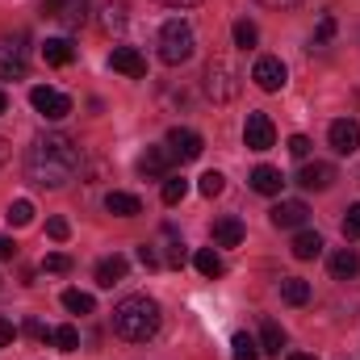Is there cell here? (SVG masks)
Listing matches in <instances>:
<instances>
[{"instance_id":"cell-1","label":"cell","mask_w":360,"mask_h":360,"mask_svg":"<svg viewBox=\"0 0 360 360\" xmlns=\"http://www.w3.org/2000/svg\"><path fill=\"white\" fill-rule=\"evenodd\" d=\"M80 164H84V155H80L76 139H68V134H42L25 151V176L38 188H63L80 172Z\"/></svg>"},{"instance_id":"cell-2","label":"cell","mask_w":360,"mask_h":360,"mask_svg":"<svg viewBox=\"0 0 360 360\" xmlns=\"http://www.w3.org/2000/svg\"><path fill=\"white\" fill-rule=\"evenodd\" d=\"M160 323H164L160 302L147 297V293H130V297H122V302L113 306V331H117L122 340H130V344H147V340H155Z\"/></svg>"},{"instance_id":"cell-3","label":"cell","mask_w":360,"mask_h":360,"mask_svg":"<svg viewBox=\"0 0 360 360\" xmlns=\"http://www.w3.org/2000/svg\"><path fill=\"white\" fill-rule=\"evenodd\" d=\"M193 51H197V34H193V25H188L184 17L164 21V30H160V59H164L168 68H180V63L193 59Z\"/></svg>"},{"instance_id":"cell-4","label":"cell","mask_w":360,"mask_h":360,"mask_svg":"<svg viewBox=\"0 0 360 360\" xmlns=\"http://www.w3.org/2000/svg\"><path fill=\"white\" fill-rule=\"evenodd\" d=\"M205 92H210L214 105H231V101L243 92V76H239V68H235L231 59L214 55V59L205 63Z\"/></svg>"},{"instance_id":"cell-5","label":"cell","mask_w":360,"mask_h":360,"mask_svg":"<svg viewBox=\"0 0 360 360\" xmlns=\"http://www.w3.org/2000/svg\"><path fill=\"white\" fill-rule=\"evenodd\" d=\"M139 256H143L147 269H180L184 264V243H180V235H172V226H164V235L155 243H143Z\"/></svg>"},{"instance_id":"cell-6","label":"cell","mask_w":360,"mask_h":360,"mask_svg":"<svg viewBox=\"0 0 360 360\" xmlns=\"http://www.w3.org/2000/svg\"><path fill=\"white\" fill-rule=\"evenodd\" d=\"M30 105H34L46 122H59V117H68V113H72V96H63L59 89H46V84L30 89Z\"/></svg>"},{"instance_id":"cell-7","label":"cell","mask_w":360,"mask_h":360,"mask_svg":"<svg viewBox=\"0 0 360 360\" xmlns=\"http://www.w3.org/2000/svg\"><path fill=\"white\" fill-rule=\"evenodd\" d=\"M42 13H46L51 21H59L63 30H80V25L89 21V0H46Z\"/></svg>"},{"instance_id":"cell-8","label":"cell","mask_w":360,"mask_h":360,"mask_svg":"<svg viewBox=\"0 0 360 360\" xmlns=\"http://www.w3.org/2000/svg\"><path fill=\"white\" fill-rule=\"evenodd\" d=\"M243 143H248V151H269L272 143H276V130H272V117L269 113H248V126H243Z\"/></svg>"},{"instance_id":"cell-9","label":"cell","mask_w":360,"mask_h":360,"mask_svg":"<svg viewBox=\"0 0 360 360\" xmlns=\"http://www.w3.org/2000/svg\"><path fill=\"white\" fill-rule=\"evenodd\" d=\"M285 76H289V72H285V63H281L276 55H260L256 68H252V80H256L264 92H281L285 89Z\"/></svg>"},{"instance_id":"cell-10","label":"cell","mask_w":360,"mask_h":360,"mask_svg":"<svg viewBox=\"0 0 360 360\" xmlns=\"http://www.w3.org/2000/svg\"><path fill=\"white\" fill-rule=\"evenodd\" d=\"M269 218H272V226H281V231H297V226H306L310 205L297 201V197H289V201H276V205H272Z\"/></svg>"},{"instance_id":"cell-11","label":"cell","mask_w":360,"mask_h":360,"mask_svg":"<svg viewBox=\"0 0 360 360\" xmlns=\"http://www.w3.org/2000/svg\"><path fill=\"white\" fill-rule=\"evenodd\" d=\"M168 147H172L176 164H193V160H201V151H205L201 134H197V130H184V126H176V130L168 134Z\"/></svg>"},{"instance_id":"cell-12","label":"cell","mask_w":360,"mask_h":360,"mask_svg":"<svg viewBox=\"0 0 360 360\" xmlns=\"http://www.w3.org/2000/svg\"><path fill=\"white\" fill-rule=\"evenodd\" d=\"M327 139H331V147H335L340 155H356V151H360V122H352V117L331 122Z\"/></svg>"},{"instance_id":"cell-13","label":"cell","mask_w":360,"mask_h":360,"mask_svg":"<svg viewBox=\"0 0 360 360\" xmlns=\"http://www.w3.org/2000/svg\"><path fill=\"white\" fill-rule=\"evenodd\" d=\"M335 180H340V172H335V164H327V160H314V164H306V168L297 172V184L310 188V193H323V188H331Z\"/></svg>"},{"instance_id":"cell-14","label":"cell","mask_w":360,"mask_h":360,"mask_svg":"<svg viewBox=\"0 0 360 360\" xmlns=\"http://www.w3.org/2000/svg\"><path fill=\"white\" fill-rule=\"evenodd\" d=\"M176 164V155H172V147L164 143V147H147L143 151V160H139V172L147 180H160V176H168V168Z\"/></svg>"},{"instance_id":"cell-15","label":"cell","mask_w":360,"mask_h":360,"mask_svg":"<svg viewBox=\"0 0 360 360\" xmlns=\"http://www.w3.org/2000/svg\"><path fill=\"white\" fill-rule=\"evenodd\" d=\"M109 68H113V72H122V76H130V80H143V76H147V59H143L134 46H113Z\"/></svg>"},{"instance_id":"cell-16","label":"cell","mask_w":360,"mask_h":360,"mask_svg":"<svg viewBox=\"0 0 360 360\" xmlns=\"http://www.w3.org/2000/svg\"><path fill=\"white\" fill-rule=\"evenodd\" d=\"M30 63H25V46H0V80H25Z\"/></svg>"},{"instance_id":"cell-17","label":"cell","mask_w":360,"mask_h":360,"mask_svg":"<svg viewBox=\"0 0 360 360\" xmlns=\"http://www.w3.org/2000/svg\"><path fill=\"white\" fill-rule=\"evenodd\" d=\"M42 59H46L51 68H68V63L76 59L72 38H46V42H42Z\"/></svg>"},{"instance_id":"cell-18","label":"cell","mask_w":360,"mask_h":360,"mask_svg":"<svg viewBox=\"0 0 360 360\" xmlns=\"http://www.w3.org/2000/svg\"><path fill=\"white\" fill-rule=\"evenodd\" d=\"M126 269H130L126 256H105V260L96 264V285H101V289H113L117 281H126Z\"/></svg>"},{"instance_id":"cell-19","label":"cell","mask_w":360,"mask_h":360,"mask_svg":"<svg viewBox=\"0 0 360 360\" xmlns=\"http://www.w3.org/2000/svg\"><path fill=\"white\" fill-rule=\"evenodd\" d=\"M105 210L117 214V218H139V214H143V201H139L134 193H109V197H105Z\"/></svg>"},{"instance_id":"cell-20","label":"cell","mask_w":360,"mask_h":360,"mask_svg":"<svg viewBox=\"0 0 360 360\" xmlns=\"http://www.w3.org/2000/svg\"><path fill=\"white\" fill-rule=\"evenodd\" d=\"M214 243L218 248H239L243 243V222L239 218H218L214 222Z\"/></svg>"},{"instance_id":"cell-21","label":"cell","mask_w":360,"mask_h":360,"mask_svg":"<svg viewBox=\"0 0 360 360\" xmlns=\"http://www.w3.org/2000/svg\"><path fill=\"white\" fill-rule=\"evenodd\" d=\"M293 256L297 260H319L323 256V235L319 231H297L293 235Z\"/></svg>"},{"instance_id":"cell-22","label":"cell","mask_w":360,"mask_h":360,"mask_svg":"<svg viewBox=\"0 0 360 360\" xmlns=\"http://www.w3.org/2000/svg\"><path fill=\"white\" fill-rule=\"evenodd\" d=\"M281 184H285L281 168H269V164H260V168L252 172V188H256V193H264V197H276V193H281Z\"/></svg>"},{"instance_id":"cell-23","label":"cell","mask_w":360,"mask_h":360,"mask_svg":"<svg viewBox=\"0 0 360 360\" xmlns=\"http://www.w3.org/2000/svg\"><path fill=\"white\" fill-rule=\"evenodd\" d=\"M356 272H360L356 248H340V252L331 256V276H335V281H348V276H356Z\"/></svg>"},{"instance_id":"cell-24","label":"cell","mask_w":360,"mask_h":360,"mask_svg":"<svg viewBox=\"0 0 360 360\" xmlns=\"http://www.w3.org/2000/svg\"><path fill=\"white\" fill-rule=\"evenodd\" d=\"M126 21H130V17H126V4H122V0H105V8H101V30H105V34H122Z\"/></svg>"},{"instance_id":"cell-25","label":"cell","mask_w":360,"mask_h":360,"mask_svg":"<svg viewBox=\"0 0 360 360\" xmlns=\"http://www.w3.org/2000/svg\"><path fill=\"white\" fill-rule=\"evenodd\" d=\"M281 348H285V331H281V323L264 319V323H260V352H264V356H281Z\"/></svg>"},{"instance_id":"cell-26","label":"cell","mask_w":360,"mask_h":360,"mask_svg":"<svg viewBox=\"0 0 360 360\" xmlns=\"http://www.w3.org/2000/svg\"><path fill=\"white\" fill-rule=\"evenodd\" d=\"M281 297H285L289 306H306V302H310V281H302V276H281Z\"/></svg>"},{"instance_id":"cell-27","label":"cell","mask_w":360,"mask_h":360,"mask_svg":"<svg viewBox=\"0 0 360 360\" xmlns=\"http://www.w3.org/2000/svg\"><path fill=\"white\" fill-rule=\"evenodd\" d=\"M193 264H197V272H201L205 281H214V276H222V272H226V264H222V256H218L214 248H201V252L193 256Z\"/></svg>"},{"instance_id":"cell-28","label":"cell","mask_w":360,"mask_h":360,"mask_svg":"<svg viewBox=\"0 0 360 360\" xmlns=\"http://www.w3.org/2000/svg\"><path fill=\"white\" fill-rule=\"evenodd\" d=\"M231 360H260V344H256L248 331H239V335L231 340Z\"/></svg>"},{"instance_id":"cell-29","label":"cell","mask_w":360,"mask_h":360,"mask_svg":"<svg viewBox=\"0 0 360 360\" xmlns=\"http://www.w3.org/2000/svg\"><path fill=\"white\" fill-rule=\"evenodd\" d=\"M51 344H55L59 352H76V348H80V331H76L72 323H63V327L51 331Z\"/></svg>"},{"instance_id":"cell-30","label":"cell","mask_w":360,"mask_h":360,"mask_svg":"<svg viewBox=\"0 0 360 360\" xmlns=\"http://www.w3.org/2000/svg\"><path fill=\"white\" fill-rule=\"evenodd\" d=\"M63 306H68L72 314H92V310H96L92 293H80V289H68V293H63Z\"/></svg>"},{"instance_id":"cell-31","label":"cell","mask_w":360,"mask_h":360,"mask_svg":"<svg viewBox=\"0 0 360 360\" xmlns=\"http://www.w3.org/2000/svg\"><path fill=\"white\" fill-rule=\"evenodd\" d=\"M13 226H30L34 222V201H25V197H17L13 205H8V214H4Z\"/></svg>"},{"instance_id":"cell-32","label":"cell","mask_w":360,"mask_h":360,"mask_svg":"<svg viewBox=\"0 0 360 360\" xmlns=\"http://www.w3.org/2000/svg\"><path fill=\"white\" fill-rule=\"evenodd\" d=\"M188 193V180L184 176H164V205H180Z\"/></svg>"},{"instance_id":"cell-33","label":"cell","mask_w":360,"mask_h":360,"mask_svg":"<svg viewBox=\"0 0 360 360\" xmlns=\"http://www.w3.org/2000/svg\"><path fill=\"white\" fill-rule=\"evenodd\" d=\"M256 38H260V30H256L248 17H243V21H235V46H239V51H252V46H256Z\"/></svg>"},{"instance_id":"cell-34","label":"cell","mask_w":360,"mask_h":360,"mask_svg":"<svg viewBox=\"0 0 360 360\" xmlns=\"http://www.w3.org/2000/svg\"><path fill=\"white\" fill-rule=\"evenodd\" d=\"M197 188H201V197H218L226 188V176L222 172H205V176L197 180Z\"/></svg>"},{"instance_id":"cell-35","label":"cell","mask_w":360,"mask_h":360,"mask_svg":"<svg viewBox=\"0 0 360 360\" xmlns=\"http://www.w3.org/2000/svg\"><path fill=\"white\" fill-rule=\"evenodd\" d=\"M42 272H55V276L72 272V256H63V252H51V256L42 260Z\"/></svg>"},{"instance_id":"cell-36","label":"cell","mask_w":360,"mask_h":360,"mask_svg":"<svg viewBox=\"0 0 360 360\" xmlns=\"http://www.w3.org/2000/svg\"><path fill=\"white\" fill-rule=\"evenodd\" d=\"M344 235L348 239H360V201L348 205V214H344Z\"/></svg>"},{"instance_id":"cell-37","label":"cell","mask_w":360,"mask_h":360,"mask_svg":"<svg viewBox=\"0 0 360 360\" xmlns=\"http://www.w3.org/2000/svg\"><path fill=\"white\" fill-rule=\"evenodd\" d=\"M46 235H51L55 243H63V239L72 235V226H68V218H46Z\"/></svg>"},{"instance_id":"cell-38","label":"cell","mask_w":360,"mask_h":360,"mask_svg":"<svg viewBox=\"0 0 360 360\" xmlns=\"http://www.w3.org/2000/svg\"><path fill=\"white\" fill-rule=\"evenodd\" d=\"M289 155H293V160H310V139H306V134H293V139H289Z\"/></svg>"},{"instance_id":"cell-39","label":"cell","mask_w":360,"mask_h":360,"mask_svg":"<svg viewBox=\"0 0 360 360\" xmlns=\"http://www.w3.org/2000/svg\"><path fill=\"white\" fill-rule=\"evenodd\" d=\"M335 38V17H323L319 21V42H331Z\"/></svg>"},{"instance_id":"cell-40","label":"cell","mask_w":360,"mask_h":360,"mask_svg":"<svg viewBox=\"0 0 360 360\" xmlns=\"http://www.w3.org/2000/svg\"><path fill=\"white\" fill-rule=\"evenodd\" d=\"M21 331H25V335H34V340H51V331H46V327H42L38 319H30V323H25Z\"/></svg>"},{"instance_id":"cell-41","label":"cell","mask_w":360,"mask_h":360,"mask_svg":"<svg viewBox=\"0 0 360 360\" xmlns=\"http://www.w3.org/2000/svg\"><path fill=\"white\" fill-rule=\"evenodd\" d=\"M13 340H17V327H13L8 319H0V348H8Z\"/></svg>"},{"instance_id":"cell-42","label":"cell","mask_w":360,"mask_h":360,"mask_svg":"<svg viewBox=\"0 0 360 360\" xmlns=\"http://www.w3.org/2000/svg\"><path fill=\"white\" fill-rule=\"evenodd\" d=\"M13 256H17V243L8 235H0V260H13Z\"/></svg>"},{"instance_id":"cell-43","label":"cell","mask_w":360,"mask_h":360,"mask_svg":"<svg viewBox=\"0 0 360 360\" xmlns=\"http://www.w3.org/2000/svg\"><path fill=\"white\" fill-rule=\"evenodd\" d=\"M160 4H168V8H193V4H201V0H160Z\"/></svg>"},{"instance_id":"cell-44","label":"cell","mask_w":360,"mask_h":360,"mask_svg":"<svg viewBox=\"0 0 360 360\" xmlns=\"http://www.w3.org/2000/svg\"><path fill=\"white\" fill-rule=\"evenodd\" d=\"M256 4H264V8H289V4H297V0H256Z\"/></svg>"},{"instance_id":"cell-45","label":"cell","mask_w":360,"mask_h":360,"mask_svg":"<svg viewBox=\"0 0 360 360\" xmlns=\"http://www.w3.org/2000/svg\"><path fill=\"white\" fill-rule=\"evenodd\" d=\"M4 160H8V143L0 139V164H4Z\"/></svg>"},{"instance_id":"cell-46","label":"cell","mask_w":360,"mask_h":360,"mask_svg":"<svg viewBox=\"0 0 360 360\" xmlns=\"http://www.w3.org/2000/svg\"><path fill=\"white\" fill-rule=\"evenodd\" d=\"M289 360H314V356H306V352H293V356H289Z\"/></svg>"},{"instance_id":"cell-47","label":"cell","mask_w":360,"mask_h":360,"mask_svg":"<svg viewBox=\"0 0 360 360\" xmlns=\"http://www.w3.org/2000/svg\"><path fill=\"white\" fill-rule=\"evenodd\" d=\"M4 109H8V96H4V92H0V113H4Z\"/></svg>"}]
</instances>
